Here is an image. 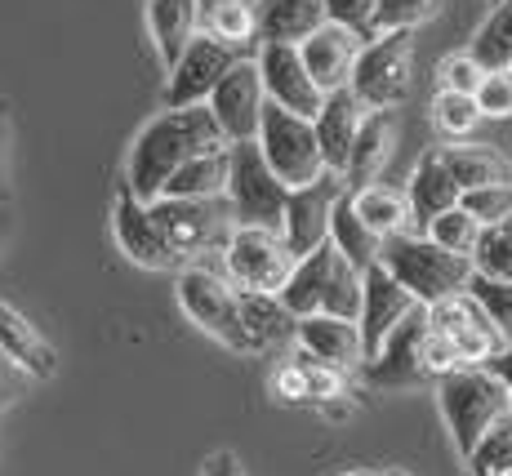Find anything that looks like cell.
<instances>
[{"instance_id": "1", "label": "cell", "mask_w": 512, "mask_h": 476, "mask_svg": "<svg viewBox=\"0 0 512 476\" xmlns=\"http://www.w3.org/2000/svg\"><path fill=\"white\" fill-rule=\"evenodd\" d=\"M223 143H228V138H223L210 107L161 112L134 138L130 161H125V187H130L143 205L161 201L170 178L179 174L187 161H196L201 152H214V147H223Z\"/></svg>"}, {"instance_id": "2", "label": "cell", "mask_w": 512, "mask_h": 476, "mask_svg": "<svg viewBox=\"0 0 512 476\" xmlns=\"http://www.w3.org/2000/svg\"><path fill=\"white\" fill-rule=\"evenodd\" d=\"M379 263L388 267V272L415 294V303H423V307H437V303L455 299V294H464L472 285V276H477L472 259H459V254L441 250L428 232L423 236H415V232L388 236Z\"/></svg>"}, {"instance_id": "3", "label": "cell", "mask_w": 512, "mask_h": 476, "mask_svg": "<svg viewBox=\"0 0 512 476\" xmlns=\"http://www.w3.org/2000/svg\"><path fill=\"white\" fill-rule=\"evenodd\" d=\"M437 405H441V419H446L459 459H468V454L486 441V432L495 428L504 414H512L508 388L486 365H468V370L446 374V379L437 383Z\"/></svg>"}, {"instance_id": "4", "label": "cell", "mask_w": 512, "mask_h": 476, "mask_svg": "<svg viewBox=\"0 0 512 476\" xmlns=\"http://www.w3.org/2000/svg\"><path fill=\"white\" fill-rule=\"evenodd\" d=\"M179 307L196 330L219 339L228 352H254L250 334H245V321H241V290H236L228 276L210 272V267H201V263L183 267L179 272Z\"/></svg>"}, {"instance_id": "5", "label": "cell", "mask_w": 512, "mask_h": 476, "mask_svg": "<svg viewBox=\"0 0 512 476\" xmlns=\"http://www.w3.org/2000/svg\"><path fill=\"white\" fill-rule=\"evenodd\" d=\"M415 85V32H392L366 41L352 72V94L366 103V112H392L410 98Z\"/></svg>"}, {"instance_id": "6", "label": "cell", "mask_w": 512, "mask_h": 476, "mask_svg": "<svg viewBox=\"0 0 512 476\" xmlns=\"http://www.w3.org/2000/svg\"><path fill=\"white\" fill-rule=\"evenodd\" d=\"M228 205H232L236 227H272V232H281L290 187L277 178L259 143H232Z\"/></svg>"}, {"instance_id": "7", "label": "cell", "mask_w": 512, "mask_h": 476, "mask_svg": "<svg viewBox=\"0 0 512 476\" xmlns=\"http://www.w3.org/2000/svg\"><path fill=\"white\" fill-rule=\"evenodd\" d=\"M223 267L228 281L245 294H281L290 285L299 259L290 254L281 232L272 227H236L228 250H223Z\"/></svg>"}, {"instance_id": "8", "label": "cell", "mask_w": 512, "mask_h": 476, "mask_svg": "<svg viewBox=\"0 0 512 476\" xmlns=\"http://www.w3.org/2000/svg\"><path fill=\"white\" fill-rule=\"evenodd\" d=\"M152 218L183 263L196 259V254L228 250V241L236 232L228 201H179V196H161V201H152Z\"/></svg>"}, {"instance_id": "9", "label": "cell", "mask_w": 512, "mask_h": 476, "mask_svg": "<svg viewBox=\"0 0 512 476\" xmlns=\"http://www.w3.org/2000/svg\"><path fill=\"white\" fill-rule=\"evenodd\" d=\"M259 147H263L268 165L277 170V178L290 187V192L321 183V178L330 174L326 170V156H321V143H317V130H312V121L285 112V107H272L268 103V116H263V130H259Z\"/></svg>"}, {"instance_id": "10", "label": "cell", "mask_w": 512, "mask_h": 476, "mask_svg": "<svg viewBox=\"0 0 512 476\" xmlns=\"http://www.w3.org/2000/svg\"><path fill=\"white\" fill-rule=\"evenodd\" d=\"M241 58V49L223 45V41H210V36H196L192 45H187V54L179 63L170 67V81H165V112H187V107H205L214 98V89L223 85V76L232 72Z\"/></svg>"}, {"instance_id": "11", "label": "cell", "mask_w": 512, "mask_h": 476, "mask_svg": "<svg viewBox=\"0 0 512 476\" xmlns=\"http://www.w3.org/2000/svg\"><path fill=\"white\" fill-rule=\"evenodd\" d=\"M219 121V130L228 143H259L263 116H268V89H263V72L259 58H241L223 85L214 89V98L205 103Z\"/></svg>"}, {"instance_id": "12", "label": "cell", "mask_w": 512, "mask_h": 476, "mask_svg": "<svg viewBox=\"0 0 512 476\" xmlns=\"http://www.w3.org/2000/svg\"><path fill=\"white\" fill-rule=\"evenodd\" d=\"M428 307H415L406 316V325H397L388 343L379 347V356L366 361V383L370 388H415V383H428Z\"/></svg>"}, {"instance_id": "13", "label": "cell", "mask_w": 512, "mask_h": 476, "mask_svg": "<svg viewBox=\"0 0 512 476\" xmlns=\"http://www.w3.org/2000/svg\"><path fill=\"white\" fill-rule=\"evenodd\" d=\"M343 196H348V183H343L339 174H326L321 183L290 192L281 236H285L294 259H308V254H317L321 245H330V223H334V210H339Z\"/></svg>"}, {"instance_id": "14", "label": "cell", "mask_w": 512, "mask_h": 476, "mask_svg": "<svg viewBox=\"0 0 512 476\" xmlns=\"http://www.w3.org/2000/svg\"><path fill=\"white\" fill-rule=\"evenodd\" d=\"M428 316H432V330L455 347V356L464 365H486L490 356H499L508 347V339L499 334V325L490 321V312L472 299L468 290L455 294V299H446V303H437V307H428Z\"/></svg>"}, {"instance_id": "15", "label": "cell", "mask_w": 512, "mask_h": 476, "mask_svg": "<svg viewBox=\"0 0 512 476\" xmlns=\"http://www.w3.org/2000/svg\"><path fill=\"white\" fill-rule=\"evenodd\" d=\"M259 72H263V89H268L272 107H285V112L303 116V121H317L321 116L330 94L312 81L299 45H259Z\"/></svg>"}, {"instance_id": "16", "label": "cell", "mask_w": 512, "mask_h": 476, "mask_svg": "<svg viewBox=\"0 0 512 476\" xmlns=\"http://www.w3.org/2000/svg\"><path fill=\"white\" fill-rule=\"evenodd\" d=\"M112 232H116V245H121L125 259L147 267V272H170V267L183 263L179 254L170 250V241L161 236V227H156L152 205H143L139 196L130 192V187H121V192H116Z\"/></svg>"}, {"instance_id": "17", "label": "cell", "mask_w": 512, "mask_h": 476, "mask_svg": "<svg viewBox=\"0 0 512 476\" xmlns=\"http://www.w3.org/2000/svg\"><path fill=\"white\" fill-rule=\"evenodd\" d=\"M415 294L397 281L383 263H374L366 272V299H361V339H366V361L379 356V347L397 334V325H406V316L415 312Z\"/></svg>"}, {"instance_id": "18", "label": "cell", "mask_w": 512, "mask_h": 476, "mask_svg": "<svg viewBox=\"0 0 512 476\" xmlns=\"http://www.w3.org/2000/svg\"><path fill=\"white\" fill-rule=\"evenodd\" d=\"M361 49H366V41H361L357 32L326 23L317 36H308V41L299 45V54H303V63H308L312 81L326 89V94H339V89H352V72H357Z\"/></svg>"}, {"instance_id": "19", "label": "cell", "mask_w": 512, "mask_h": 476, "mask_svg": "<svg viewBox=\"0 0 512 476\" xmlns=\"http://www.w3.org/2000/svg\"><path fill=\"white\" fill-rule=\"evenodd\" d=\"M299 347L312 361L330 365L339 374L366 370V339H361L357 321H339V316H303L299 321Z\"/></svg>"}, {"instance_id": "20", "label": "cell", "mask_w": 512, "mask_h": 476, "mask_svg": "<svg viewBox=\"0 0 512 476\" xmlns=\"http://www.w3.org/2000/svg\"><path fill=\"white\" fill-rule=\"evenodd\" d=\"M366 103H361L352 89H339V94L326 98L321 116L312 121L317 130V143H321V156H326V170L330 174H348V161H352V147H357V134L366 125Z\"/></svg>"}, {"instance_id": "21", "label": "cell", "mask_w": 512, "mask_h": 476, "mask_svg": "<svg viewBox=\"0 0 512 476\" xmlns=\"http://www.w3.org/2000/svg\"><path fill=\"white\" fill-rule=\"evenodd\" d=\"M0 352L9 356L14 370H23L27 379H54L58 374V352L54 343L18 312L14 303L0 299Z\"/></svg>"}, {"instance_id": "22", "label": "cell", "mask_w": 512, "mask_h": 476, "mask_svg": "<svg viewBox=\"0 0 512 476\" xmlns=\"http://www.w3.org/2000/svg\"><path fill=\"white\" fill-rule=\"evenodd\" d=\"M406 201H410V218L415 223H437L441 214L459 210V201H464V187L455 183V174L446 170V161H441V152H423L415 174H410L406 183Z\"/></svg>"}, {"instance_id": "23", "label": "cell", "mask_w": 512, "mask_h": 476, "mask_svg": "<svg viewBox=\"0 0 512 476\" xmlns=\"http://www.w3.org/2000/svg\"><path fill=\"white\" fill-rule=\"evenodd\" d=\"M147 32H152L156 58L170 72L187 54V45L201 36V5L196 0H147Z\"/></svg>"}, {"instance_id": "24", "label": "cell", "mask_w": 512, "mask_h": 476, "mask_svg": "<svg viewBox=\"0 0 512 476\" xmlns=\"http://www.w3.org/2000/svg\"><path fill=\"white\" fill-rule=\"evenodd\" d=\"M330 23L326 0H259V41L303 45Z\"/></svg>"}, {"instance_id": "25", "label": "cell", "mask_w": 512, "mask_h": 476, "mask_svg": "<svg viewBox=\"0 0 512 476\" xmlns=\"http://www.w3.org/2000/svg\"><path fill=\"white\" fill-rule=\"evenodd\" d=\"M397 116L392 112H370L366 125H361L357 134V147H352V161H348V174H343V183H348V192H361V187H374L383 174V165L392 161V152H397Z\"/></svg>"}, {"instance_id": "26", "label": "cell", "mask_w": 512, "mask_h": 476, "mask_svg": "<svg viewBox=\"0 0 512 476\" xmlns=\"http://www.w3.org/2000/svg\"><path fill=\"white\" fill-rule=\"evenodd\" d=\"M201 5V36L223 41L241 54L259 58V0H196Z\"/></svg>"}, {"instance_id": "27", "label": "cell", "mask_w": 512, "mask_h": 476, "mask_svg": "<svg viewBox=\"0 0 512 476\" xmlns=\"http://www.w3.org/2000/svg\"><path fill=\"white\" fill-rule=\"evenodd\" d=\"M228 183H232V143H223L214 152H201L196 161H187L170 178L165 196H179V201H228Z\"/></svg>"}, {"instance_id": "28", "label": "cell", "mask_w": 512, "mask_h": 476, "mask_svg": "<svg viewBox=\"0 0 512 476\" xmlns=\"http://www.w3.org/2000/svg\"><path fill=\"white\" fill-rule=\"evenodd\" d=\"M334 263H339V250L334 245H321L317 254H308V259H299L294 267L290 285L281 290V303L290 307L294 316H321V307H326V290H330V276H334Z\"/></svg>"}, {"instance_id": "29", "label": "cell", "mask_w": 512, "mask_h": 476, "mask_svg": "<svg viewBox=\"0 0 512 476\" xmlns=\"http://www.w3.org/2000/svg\"><path fill=\"white\" fill-rule=\"evenodd\" d=\"M446 170L455 174V183L464 192H477V187H499V183H512V165L504 152L486 143H450V147H437Z\"/></svg>"}, {"instance_id": "30", "label": "cell", "mask_w": 512, "mask_h": 476, "mask_svg": "<svg viewBox=\"0 0 512 476\" xmlns=\"http://www.w3.org/2000/svg\"><path fill=\"white\" fill-rule=\"evenodd\" d=\"M241 321L254 352L281 347L285 339H299V316L281 303V294H245L241 290Z\"/></svg>"}, {"instance_id": "31", "label": "cell", "mask_w": 512, "mask_h": 476, "mask_svg": "<svg viewBox=\"0 0 512 476\" xmlns=\"http://www.w3.org/2000/svg\"><path fill=\"white\" fill-rule=\"evenodd\" d=\"M330 245L343 254L357 272H370L374 263H379L383 254V236L374 232V227L352 210V196H343L339 210H334V223H330Z\"/></svg>"}, {"instance_id": "32", "label": "cell", "mask_w": 512, "mask_h": 476, "mask_svg": "<svg viewBox=\"0 0 512 476\" xmlns=\"http://www.w3.org/2000/svg\"><path fill=\"white\" fill-rule=\"evenodd\" d=\"M348 196H352V210L366 218V223L383 236V241H388V236H397V232H406V223H410L406 192L374 183V187H361V192H348Z\"/></svg>"}, {"instance_id": "33", "label": "cell", "mask_w": 512, "mask_h": 476, "mask_svg": "<svg viewBox=\"0 0 512 476\" xmlns=\"http://www.w3.org/2000/svg\"><path fill=\"white\" fill-rule=\"evenodd\" d=\"M468 54L477 58L486 72H508L512 67V0H499L495 14L477 27Z\"/></svg>"}, {"instance_id": "34", "label": "cell", "mask_w": 512, "mask_h": 476, "mask_svg": "<svg viewBox=\"0 0 512 476\" xmlns=\"http://www.w3.org/2000/svg\"><path fill=\"white\" fill-rule=\"evenodd\" d=\"M432 121H437V130L446 138H464L477 130L486 116H481V103L472 94H450V89H437V98H432Z\"/></svg>"}, {"instance_id": "35", "label": "cell", "mask_w": 512, "mask_h": 476, "mask_svg": "<svg viewBox=\"0 0 512 476\" xmlns=\"http://www.w3.org/2000/svg\"><path fill=\"white\" fill-rule=\"evenodd\" d=\"M468 476H512V414L486 432V441L468 454Z\"/></svg>"}, {"instance_id": "36", "label": "cell", "mask_w": 512, "mask_h": 476, "mask_svg": "<svg viewBox=\"0 0 512 476\" xmlns=\"http://www.w3.org/2000/svg\"><path fill=\"white\" fill-rule=\"evenodd\" d=\"M441 5H446V0H379V9H374V36L415 32V27H423L428 18L441 14Z\"/></svg>"}, {"instance_id": "37", "label": "cell", "mask_w": 512, "mask_h": 476, "mask_svg": "<svg viewBox=\"0 0 512 476\" xmlns=\"http://www.w3.org/2000/svg\"><path fill=\"white\" fill-rule=\"evenodd\" d=\"M481 232L486 227L472 218L464 205L459 210H450V214H441L437 223H428V236L441 245V250H450V254H459V259H472L477 254V245H481Z\"/></svg>"}, {"instance_id": "38", "label": "cell", "mask_w": 512, "mask_h": 476, "mask_svg": "<svg viewBox=\"0 0 512 476\" xmlns=\"http://www.w3.org/2000/svg\"><path fill=\"white\" fill-rule=\"evenodd\" d=\"M472 267H477V276H490V281H512V218L481 232Z\"/></svg>"}, {"instance_id": "39", "label": "cell", "mask_w": 512, "mask_h": 476, "mask_svg": "<svg viewBox=\"0 0 512 476\" xmlns=\"http://www.w3.org/2000/svg\"><path fill=\"white\" fill-rule=\"evenodd\" d=\"M468 294L490 312V321L499 325V334L512 343V281H490V276H472Z\"/></svg>"}, {"instance_id": "40", "label": "cell", "mask_w": 512, "mask_h": 476, "mask_svg": "<svg viewBox=\"0 0 512 476\" xmlns=\"http://www.w3.org/2000/svg\"><path fill=\"white\" fill-rule=\"evenodd\" d=\"M464 210L477 218L481 227H495V223H508L512 218V183H499V187H477V192H464Z\"/></svg>"}, {"instance_id": "41", "label": "cell", "mask_w": 512, "mask_h": 476, "mask_svg": "<svg viewBox=\"0 0 512 476\" xmlns=\"http://www.w3.org/2000/svg\"><path fill=\"white\" fill-rule=\"evenodd\" d=\"M486 76L490 72L472 54H450V58H441V67H437V81H441V89H450V94L477 98V89L486 85Z\"/></svg>"}, {"instance_id": "42", "label": "cell", "mask_w": 512, "mask_h": 476, "mask_svg": "<svg viewBox=\"0 0 512 476\" xmlns=\"http://www.w3.org/2000/svg\"><path fill=\"white\" fill-rule=\"evenodd\" d=\"M374 9H379V0H326L330 23L357 32L361 41H370L374 36Z\"/></svg>"}, {"instance_id": "43", "label": "cell", "mask_w": 512, "mask_h": 476, "mask_svg": "<svg viewBox=\"0 0 512 476\" xmlns=\"http://www.w3.org/2000/svg\"><path fill=\"white\" fill-rule=\"evenodd\" d=\"M294 361L303 365V379H308V401H334V396H343V379H348V374H339V370H330V365L312 361L308 352H299Z\"/></svg>"}, {"instance_id": "44", "label": "cell", "mask_w": 512, "mask_h": 476, "mask_svg": "<svg viewBox=\"0 0 512 476\" xmlns=\"http://www.w3.org/2000/svg\"><path fill=\"white\" fill-rule=\"evenodd\" d=\"M477 103L481 116H495V121L512 116V72H490L486 85L477 89Z\"/></svg>"}, {"instance_id": "45", "label": "cell", "mask_w": 512, "mask_h": 476, "mask_svg": "<svg viewBox=\"0 0 512 476\" xmlns=\"http://www.w3.org/2000/svg\"><path fill=\"white\" fill-rule=\"evenodd\" d=\"M272 392H277L281 401H308V379H303V365L299 361L281 365V370L272 374Z\"/></svg>"}, {"instance_id": "46", "label": "cell", "mask_w": 512, "mask_h": 476, "mask_svg": "<svg viewBox=\"0 0 512 476\" xmlns=\"http://www.w3.org/2000/svg\"><path fill=\"white\" fill-rule=\"evenodd\" d=\"M9 143H14V121H9V103L0 98V201L9 192Z\"/></svg>"}, {"instance_id": "47", "label": "cell", "mask_w": 512, "mask_h": 476, "mask_svg": "<svg viewBox=\"0 0 512 476\" xmlns=\"http://www.w3.org/2000/svg\"><path fill=\"white\" fill-rule=\"evenodd\" d=\"M201 476H245V463L236 459L232 450H219V454H210V459H205Z\"/></svg>"}, {"instance_id": "48", "label": "cell", "mask_w": 512, "mask_h": 476, "mask_svg": "<svg viewBox=\"0 0 512 476\" xmlns=\"http://www.w3.org/2000/svg\"><path fill=\"white\" fill-rule=\"evenodd\" d=\"M486 370L495 374V379H499V383H504V388H508V396H512V343H508V347H504V352H499V356H490V361H486Z\"/></svg>"}, {"instance_id": "49", "label": "cell", "mask_w": 512, "mask_h": 476, "mask_svg": "<svg viewBox=\"0 0 512 476\" xmlns=\"http://www.w3.org/2000/svg\"><path fill=\"white\" fill-rule=\"evenodd\" d=\"M27 374H0V414L9 410V401L18 396V383H23Z\"/></svg>"}, {"instance_id": "50", "label": "cell", "mask_w": 512, "mask_h": 476, "mask_svg": "<svg viewBox=\"0 0 512 476\" xmlns=\"http://www.w3.org/2000/svg\"><path fill=\"white\" fill-rule=\"evenodd\" d=\"M0 374H23V370H14V365H9V356L0 352Z\"/></svg>"}, {"instance_id": "51", "label": "cell", "mask_w": 512, "mask_h": 476, "mask_svg": "<svg viewBox=\"0 0 512 476\" xmlns=\"http://www.w3.org/2000/svg\"><path fill=\"white\" fill-rule=\"evenodd\" d=\"M383 476H410V472H401V468H392V472H383Z\"/></svg>"}, {"instance_id": "52", "label": "cell", "mask_w": 512, "mask_h": 476, "mask_svg": "<svg viewBox=\"0 0 512 476\" xmlns=\"http://www.w3.org/2000/svg\"><path fill=\"white\" fill-rule=\"evenodd\" d=\"M343 476H379V472H343Z\"/></svg>"}, {"instance_id": "53", "label": "cell", "mask_w": 512, "mask_h": 476, "mask_svg": "<svg viewBox=\"0 0 512 476\" xmlns=\"http://www.w3.org/2000/svg\"><path fill=\"white\" fill-rule=\"evenodd\" d=\"M495 5H499V0H495Z\"/></svg>"}]
</instances>
